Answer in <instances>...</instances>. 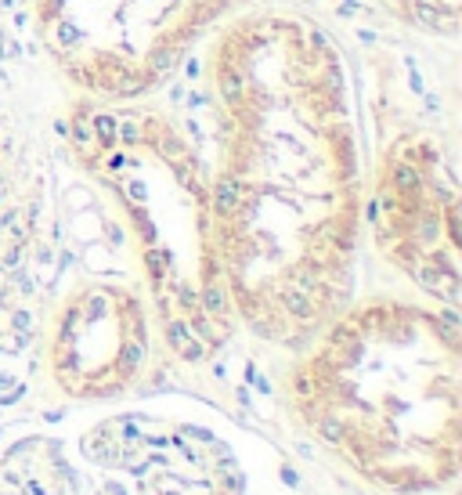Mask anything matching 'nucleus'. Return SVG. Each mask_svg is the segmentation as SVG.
<instances>
[{"label":"nucleus","mask_w":462,"mask_h":495,"mask_svg":"<svg viewBox=\"0 0 462 495\" xmlns=\"http://www.w3.org/2000/svg\"><path fill=\"white\" fill-rule=\"evenodd\" d=\"M379 8L404 29L430 40H455L458 33V0H379Z\"/></svg>","instance_id":"423d86ee"},{"label":"nucleus","mask_w":462,"mask_h":495,"mask_svg":"<svg viewBox=\"0 0 462 495\" xmlns=\"http://www.w3.org/2000/svg\"><path fill=\"white\" fill-rule=\"evenodd\" d=\"M66 138L76 159L115 192L130 217L170 347L188 362L206 358L231 333V297L192 271L173 246L170 217L163 213L173 170L195 148L192 138L152 98L91 101L80 94H73Z\"/></svg>","instance_id":"f03ea898"},{"label":"nucleus","mask_w":462,"mask_h":495,"mask_svg":"<svg viewBox=\"0 0 462 495\" xmlns=\"http://www.w3.org/2000/svg\"><path fill=\"white\" fill-rule=\"evenodd\" d=\"M369 221L379 250L444 307H458L455 221L458 199L441 145L430 134H397L383 159Z\"/></svg>","instance_id":"20e7f679"},{"label":"nucleus","mask_w":462,"mask_h":495,"mask_svg":"<svg viewBox=\"0 0 462 495\" xmlns=\"http://www.w3.org/2000/svg\"><path fill=\"white\" fill-rule=\"evenodd\" d=\"M145 362V311L115 290L80 293L58 322L54 372L69 391H108Z\"/></svg>","instance_id":"39448f33"},{"label":"nucleus","mask_w":462,"mask_h":495,"mask_svg":"<svg viewBox=\"0 0 462 495\" xmlns=\"http://www.w3.org/2000/svg\"><path fill=\"white\" fill-rule=\"evenodd\" d=\"M267 0H29L51 69L91 101L155 98L213 29Z\"/></svg>","instance_id":"7ed1b4c3"},{"label":"nucleus","mask_w":462,"mask_h":495,"mask_svg":"<svg viewBox=\"0 0 462 495\" xmlns=\"http://www.w3.org/2000/svg\"><path fill=\"white\" fill-rule=\"evenodd\" d=\"M217 167L210 228L231 311L260 340L307 344L346 307L361 225L354 80L297 0L227 19L192 54Z\"/></svg>","instance_id":"f257e3e1"}]
</instances>
